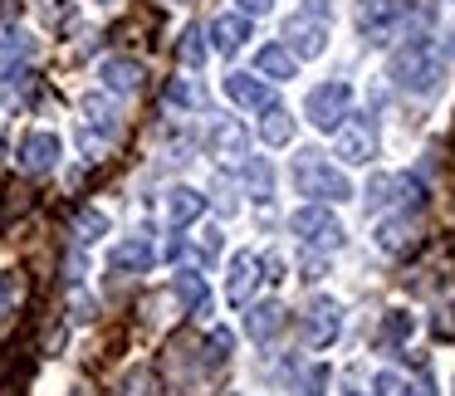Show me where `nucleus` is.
I'll return each instance as SVG.
<instances>
[{
  "instance_id": "nucleus-1",
  "label": "nucleus",
  "mask_w": 455,
  "mask_h": 396,
  "mask_svg": "<svg viewBox=\"0 0 455 396\" xmlns=\"http://www.w3.org/2000/svg\"><path fill=\"white\" fill-rule=\"evenodd\" d=\"M392 79H396V89H406V93H435L441 79H445V69H441V59H435L431 44L411 40L406 50L392 54Z\"/></svg>"
},
{
  "instance_id": "nucleus-2",
  "label": "nucleus",
  "mask_w": 455,
  "mask_h": 396,
  "mask_svg": "<svg viewBox=\"0 0 455 396\" xmlns=\"http://www.w3.org/2000/svg\"><path fill=\"white\" fill-rule=\"evenodd\" d=\"M294 191L299 196H314L318 206L323 201H343V196H353V186H347V177L338 167H328L318 152H299L294 157Z\"/></svg>"
},
{
  "instance_id": "nucleus-3",
  "label": "nucleus",
  "mask_w": 455,
  "mask_h": 396,
  "mask_svg": "<svg viewBox=\"0 0 455 396\" xmlns=\"http://www.w3.org/2000/svg\"><path fill=\"white\" fill-rule=\"evenodd\" d=\"M304 118L314 123L318 132H338L347 118H353V83L333 79V83H318L304 103Z\"/></svg>"
},
{
  "instance_id": "nucleus-4",
  "label": "nucleus",
  "mask_w": 455,
  "mask_h": 396,
  "mask_svg": "<svg viewBox=\"0 0 455 396\" xmlns=\"http://www.w3.org/2000/svg\"><path fill=\"white\" fill-rule=\"evenodd\" d=\"M289 230L299 235V245H314V249H338L343 245V220H338L328 206L294 210V216H289Z\"/></svg>"
},
{
  "instance_id": "nucleus-5",
  "label": "nucleus",
  "mask_w": 455,
  "mask_h": 396,
  "mask_svg": "<svg viewBox=\"0 0 455 396\" xmlns=\"http://www.w3.org/2000/svg\"><path fill=\"white\" fill-rule=\"evenodd\" d=\"M333 147L347 167H363V162L377 157V123L372 118H347L343 128L333 132Z\"/></svg>"
},
{
  "instance_id": "nucleus-6",
  "label": "nucleus",
  "mask_w": 455,
  "mask_h": 396,
  "mask_svg": "<svg viewBox=\"0 0 455 396\" xmlns=\"http://www.w3.org/2000/svg\"><path fill=\"white\" fill-rule=\"evenodd\" d=\"M406 0H357V30L367 35L372 44H387L402 25Z\"/></svg>"
},
{
  "instance_id": "nucleus-7",
  "label": "nucleus",
  "mask_w": 455,
  "mask_h": 396,
  "mask_svg": "<svg viewBox=\"0 0 455 396\" xmlns=\"http://www.w3.org/2000/svg\"><path fill=\"white\" fill-rule=\"evenodd\" d=\"M338 328H343V308H338V298H314V304L304 308V343L308 347H328L338 337Z\"/></svg>"
},
{
  "instance_id": "nucleus-8",
  "label": "nucleus",
  "mask_w": 455,
  "mask_h": 396,
  "mask_svg": "<svg viewBox=\"0 0 455 396\" xmlns=\"http://www.w3.org/2000/svg\"><path fill=\"white\" fill-rule=\"evenodd\" d=\"M60 138L54 132H30V138L20 142V171L25 177H44V171L60 167Z\"/></svg>"
},
{
  "instance_id": "nucleus-9",
  "label": "nucleus",
  "mask_w": 455,
  "mask_h": 396,
  "mask_svg": "<svg viewBox=\"0 0 455 396\" xmlns=\"http://www.w3.org/2000/svg\"><path fill=\"white\" fill-rule=\"evenodd\" d=\"M226 99L240 103V108H250V113H269V108H275L269 83H259L255 74H230V79H226Z\"/></svg>"
},
{
  "instance_id": "nucleus-10",
  "label": "nucleus",
  "mask_w": 455,
  "mask_h": 396,
  "mask_svg": "<svg viewBox=\"0 0 455 396\" xmlns=\"http://www.w3.org/2000/svg\"><path fill=\"white\" fill-rule=\"evenodd\" d=\"M416 240H421V230H416L411 216H387L377 226V249L382 255H406V249H416Z\"/></svg>"
},
{
  "instance_id": "nucleus-11",
  "label": "nucleus",
  "mask_w": 455,
  "mask_h": 396,
  "mask_svg": "<svg viewBox=\"0 0 455 396\" xmlns=\"http://www.w3.org/2000/svg\"><path fill=\"white\" fill-rule=\"evenodd\" d=\"M99 79H103V89H108V93H138L148 74H142L138 59H123V54H113V59L99 64Z\"/></svg>"
},
{
  "instance_id": "nucleus-12",
  "label": "nucleus",
  "mask_w": 455,
  "mask_h": 396,
  "mask_svg": "<svg viewBox=\"0 0 455 396\" xmlns=\"http://www.w3.org/2000/svg\"><path fill=\"white\" fill-rule=\"evenodd\" d=\"M255 69H259V79L284 83V79H294V74H299V54L289 50V44H265V50L255 54Z\"/></svg>"
},
{
  "instance_id": "nucleus-13",
  "label": "nucleus",
  "mask_w": 455,
  "mask_h": 396,
  "mask_svg": "<svg viewBox=\"0 0 455 396\" xmlns=\"http://www.w3.org/2000/svg\"><path fill=\"white\" fill-rule=\"evenodd\" d=\"M211 152L226 162H240L250 152V132L240 128L235 118H216V128H211Z\"/></svg>"
},
{
  "instance_id": "nucleus-14",
  "label": "nucleus",
  "mask_w": 455,
  "mask_h": 396,
  "mask_svg": "<svg viewBox=\"0 0 455 396\" xmlns=\"http://www.w3.org/2000/svg\"><path fill=\"white\" fill-rule=\"evenodd\" d=\"M250 40V20L245 15H216L211 20V44H216L220 54H240Z\"/></svg>"
},
{
  "instance_id": "nucleus-15",
  "label": "nucleus",
  "mask_w": 455,
  "mask_h": 396,
  "mask_svg": "<svg viewBox=\"0 0 455 396\" xmlns=\"http://www.w3.org/2000/svg\"><path fill=\"white\" fill-rule=\"evenodd\" d=\"M255 269H259V259L250 255V249H240V255L230 259V284H226L230 304H245V298H250V289H255V279H259Z\"/></svg>"
},
{
  "instance_id": "nucleus-16",
  "label": "nucleus",
  "mask_w": 455,
  "mask_h": 396,
  "mask_svg": "<svg viewBox=\"0 0 455 396\" xmlns=\"http://www.w3.org/2000/svg\"><path fill=\"white\" fill-rule=\"evenodd\" d=\"M279 328H284V308H279L275 298H265V304H255V308L245 313V333L255 337V343H269Z\"/></svg>"
},
{
  "instance_id": "nucleus-17",
  "label": "nucleus",
  "mask_w": 455,
  "mask_h": 396,
  "mask_svg": "<svg viewBox=\"0 0 455 396\" xmlns=\"http://www.w3.org/2000/svg\"><path fill=\"white\" fill-rule=\"evenodd\" d=\"M201 210H206V196H201V191H191V186H177V191L167 196V220H172L177 230H181V226H191V220H196Z\"/></svg>"
},
{
  "instance_id": "nucleus-18",
  "label": "nucleus",
  "mask_w": 455,
  "mask_h": 396,
  "mask_svg": "<svg viewBox=\"0 0 455 396\" xmlns=\"http://www.w3.org/2000/svg\"><path fill=\"white\" fill-rule=\"evenodd\" d=\"M152 265V245H148V235H132V240H123L118 249H113V269H118V274H142V269Z\"/></svg>"
},
{
  "instance_id": "nucleus-19",
  "label": "nucleus",
  "mask_w": 455,
  "mask_h": 396,
  "mask_svg": "<svg viewBox=\"0 0 455 396\" xmlns=\"http://www.w3.org/2000/svg\"><path fill=\"white\" fill-rule=\"evenodd\" d=\"M172 294H177V304L187 308V313H201V308H206V279L201 274H187V269H181L177 279H172Z\"/></svg>"
},
{
  "instance_id": "nucleus-20",
  "label": "nucleus",
  "mask_w": 455,
  "mask_h": 396,
  "mask_svg": "<svg viewBox=\"0 0 455 396\" xmlns=\"http://www.w3.org/2000/svg\"><path fill=\"white\" fill-rule=\"evenodd\" d=\"M259 138H265V147H284V142L294 138V118H289L284 108H269L265 123H259Z\"/></svg>"
},
{
  "instance_id": "nucleus-21",
  "label": "nucleus",
  "mask_w": 455,
  "mask_h": 396,
  "mask_svg": "<svg viewBox=\"0 0 455 396\" xmlns=\"http://www.w3.org/2000/svg\"><path fill=\"white\" fill-rule=\"evenodd\" d=\"M245 186H250V196H255V201H269V196H275V171H269L265 157L245 167Z\"/></svg>"
},
{
  "instance_id": "nucleus-22",
  "label": "nucleus",
  "mask_w": 455,
  "mask_h": 396,
  "mask_svg": "<svg viewBox=\"0 0 455 396\" xmlns=\"http://www.w3.org/2000/svg\"><path fill=\"white\" fill-rule=\"evenodd\" d=\"M406 333H411V313L392 308V313L382 318V328H377V343H382V347H396V343H406Z\"/></svg>"
},
{
  "instance_id": "nucleus-23",
  "label": "nucleus",
  "mask_w": 455,
  "mask_h": 396,
  "mask_svg": "<svg viewBox=\"0 0 455 396\" xmlns=\"http://www.w3.org/2000/svg\"><path fill=\"white\" fill-rule=\"evenodd\" d=\"M177 54H181V64H187V69H201V59H206V44H201V30H196V25H187V30H181Z\"/></svg>"
},
{
  "instance_id": "nucleus-24",
  "label": "nucleus",
  "mask_w": 455,
  "mask_h": 396,
  "mask_svg": "<svg viewBox=\"0 0 455 396\" xmlns=\"http://www.w3.org/2000/svg\"><path fill=\"white\" fill-rule=\"evenodd\" d=\"M167 103H177V108H201V103H206V93H201L196 83H187V79H172L167 83Z\"/></svg>"
},
{
  "instance_id": "nucleus-25",
  "label": "nucleus",
  "mask_w": 455,
  "mask_h": 396,
  "mask_svg": "<svg viewBox=\"0 0 455 396\" xmlns=\"http://www.w3.org/2000/svg\"><path fill=\"white\" fill-rule=\"evenodd\" d=\"M84 113H89V123H93V128H103L108 138L118 132V113H113L103 99H89V103H84Z\"/></svg>"
},
{
  "instance_id": "nucleus-26",
  "label": "nucleus",
  "mask_w": 455,
  "mask_h": 396,
  "mask_svg": "<svg viewBox=\"0 0 455 396\" xmlns=\"http://www.w3.org/2000/svg\"><path fill=\"white\" fill-rule=\"evenodd\" d=\"M15 298H20V274L15 269H0V318L15 308Z\"/></svg>"
},
{
  "instance_id": "nucleus-27",
  "label": "nucleus",
  "mask_w": 455,
  "mask_h": 396,
  "mask_svg": "<svg viewBox=\"0 0 455 396\" xmlns=\"http://www.w3.org/2000/svg\"><path fill=\"white\" fill-rule=\"evenodd\" d=\"M74 230H79V240H99V235H108V216L103 210H84Z\"/></svg>"
},
{
  "instance_id": "nucleus-28",
  "label": "nucleus",
  "mask_w": 455,
  "mask_h": 396,
  "mask_svg": "<svg viewBox=\"0 0 455 396\" xmlns=\"http://www.w3.org/2000/svg\"><path fill=\"white\" fill-rule=\"evenodd\" d=\"M152 386H157V382H152L148 367H132V372L123 376V396H152Z\"/></svg>"
},
{
  "instance_id": "nucleus-29",
  "label": "nucleus",
  "mask_w": 455,
  "mask_h": 396,
  "mask_svg": "<svg viewBox=\"0 0 455 396\" xmlns=\"http://www.w3.org/2000/svg\"><path fill=\"white\" fill-rule=\"evenodd\" d=\"M230 347H235V337H230L226 328H216V333L206 337V362H226V357H230Z\"/></svg>"
},
{
  "instance_id": "nucleus-30",
  "label": "nucleus",
  "mask_w": 455,
  "mask_h": 396,
  "mask_svg": "<svg viewBox=\"0 0 455 396\" xmlns=\"http://www.w3.org/2000/svg\"><path fill=\"white\" fill-rule=\"evenodd\" d=\"M328 376H333V372H328L323 362L308 367V372H304V386H299V392H304V396H328Z\"/></svg>"
},
{
  "instance_id": "nucleus-31",
  "label": "nucleus",
  "mask_w": 455,
  "mask_h": 396,
  "mask_svg": "<svg viewBox=\"0 0 455 396\" xmlns=\"http://www.w3.org/2000/svg\"><path fill=\"white\" fill-rule=\"evenodd\" d=\"M377 396H406V382L396 372H377Z\"/></svg>"
},
{
  "instance_id": "nucleus-32",
  "label": "nucleus",
  "mask_w": 455,
  "mask_h": 396,
  "mask_svg": "<svg viewBox=\"0 0 455 396\" xmlns=\"http://www.w3.org/2000/svg\"><path fill=\"white\" fill-rule=\"evenodd\" d=\"M30 79H35L30 69H11V74H5V93H11V99H20V93L30 89Z\"/></svg>"
},
{
  "instance_id": "nucleus-33",
  "label": "nucleus",
  "mask_w": 455,
  "mask_h": 396,
  "mask_svg": "<svg viewBox=\"0 0 455 396\" xmlns=\"http://www.w3.org/2000/svg\"><path fill=\"white\" fill-rule=\"evenodd\" d=\"M269 5H275V0H240V11H245V15H265Z\"/></svg>"
},
{
  "instance_id": "nucleus-34",
  "label": "nucleus",
  "mask_w": 455,
  "mask_h": 396,
  "mask_svg": "<svg viewBox=\"0 0 455 396\" xmlns=\"http://www.w3.org/2000/svg\"><path fill=\"white\" fill-rule=\"evenodd\" d=\"M406 396H435V392H431V382L421 376V382H406Z\"/></svg>"
},
{
  "instance_id": "nucleus-35",
  "label": "nucleus",
  "mask_w": 455,
  "mask_h": 396,
  "mask_svg": "<svg viewBox=\"0 0 455 396\" xmlns=\"http://www.w3.org/2000/svg\"><path fill=\"white\" fill-rule=\"evenodd\" d=\"M445 50H451V59H455V35H451V44H445Z\"/></svg>"
},
{
  "instance_id": "nucleus-36",
  "label": "nucleus",
  "mask_w": 455,
  "mask_h": 396,
  "mask_svg": "<svg viewBox=\"0 0 455 396\" xmlns=\"http://www.w3.org/2000/svg\"><path fill=\"white\" fill-rule=\"evenodd\" d=\"M343 396H367V392H343Z\"/></svg>"
}]
</instances>
